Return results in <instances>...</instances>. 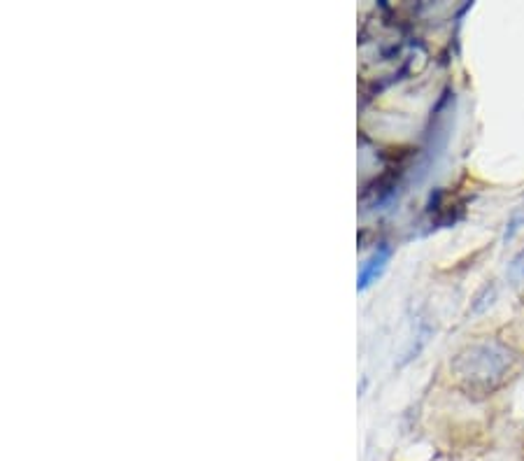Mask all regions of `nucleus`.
I'll use <instances>...</instances> for the list:
<instances>
[{"instance_id": "1", "label": "nucleus", "mask_w": 524, "mask_h": 461, "mask_svg": "<svg viewBox=\"0 0 524 461\" xmlns=\"http://www.w3.org/2000/svg\"><path fill=\"white\" fill-rule=\"evenodd\" d=\"M511 366V354L497 345H476L459 354L455 361L457 378L469 389H492L501 385L504 375Z\"/></svg>"}, {"instance_id": "2", "label": "nucleus", "mask_w": 524, "mask_h": 461, "mask_svg": "<svg viewBox=\"0 0 524 461\" xmlns=\"http://www.w3.org/2000/svg\"><path fill=\"white\" fill-rule=\"evenodd\" d=\"M389 254H392V250H389L387 245H382V247H378V250H375L373 257L366 261L364 268H361L359 282H357L361 292H364L366 287H371L373 282L380 278V273L385 271V266H387V261H389Z\"/></svg>"}, {"instance_id": "3", "label": "nucleus", "mask_w": 524, "mask_h": 461, "mask_svg": "<svg viewBox=\"0 0 524 461\" xmlns=\"http://www.w3.org/2000/svg\"><path fill=\"white\" fill-rule=\"evenodd\" d=\"M522 268H524V264H522Z\"/></svg>"}]
</instances>
